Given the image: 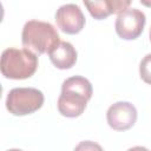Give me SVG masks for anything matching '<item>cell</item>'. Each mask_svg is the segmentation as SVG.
<instances>
[{
	"label": "cell",
	"mask_w": 151,
	"mask_h": 151,
	"mask_svg": "<svg viewBox=\"0 0 151 151\" xmlns=\"http://www.w3.org/2000/svg\"><path fill=\"white\" fill-rule=\"evenodd\" d=\"M7 151H22V150H20V149H9Z\"/></svg>",
	"instance_id": "obj_14"
},
{
	"label": "cell",
	"mask_w": 151,
	"mask_h": 151,
	"mask_svg": "<svg viewBox=\"0 0 151 151\" xmlns=\"http://www.w3.org/2000/svg\"><path fill=\"white\" fill-rule=\"evenodd\" d=\"M145 14L138 8H126L117 15L114 28L117 34L124 40L137 39L145 26Z\"/></svg>",
	"instance_id": "obj_5"
},
{
	"label": "cell",
	"mask_w": 151,
	"mask_h": 151,
	"mask_svg": "<svg viewBox=\"0 0 151 151\" xmlns=\"http://www.w3.org/2000/svg\"><path fill=\"white\" fill-rule=\"evenodd\" d=\"M74 151H104V149L96 142L83 140L74 147Z\"/></svg>",
	"instance_id": "obj_11"
},
{
	"label": "cell",
	"mask_w": 151,
	"mask_h": 151,
	"mask_svg": "<svg viewBox=\"0 0 151 151\" xmlns=\"http://www.w3.org/2000/svg\"><path fill=\"white\" fill-rule=\"evenodd\" d=\"M140 2L144 4V5H146V6H151V2H146V1H144V0H142Z\"/></svg>",
	"instance_id": "obj_13"
},
{
	"label": "cell",
	"mask_w": 151,
	"mask_h": 151,
	"mask_svg": "<svg viewBox=\"0 0 151 151\" xmlns=\"http://www.w3.org/2000/svg\"><path fill=\"white\" fill-rule=\"evenodd\" d=\"M44 93L34 87L12 88L6 98V109L13 116H27L38 111L44 104Z\"/></svg>",
	"instance_id": "obj_4"
},
{
	"label": "cell",
	"mask_w": 151,
	"mask_h": 151,
	"mask_svg": "<svg viewBox=\"0 0 151 151\" xmlns=\"http://www.w3.org/2000/svg\"><path fill=\"white\" fill-rule=\"evenodd\" d=\"M126 151H150V150L146 149V147H144V146H133V147L127 149Z\"/></svg>",
	"instance_id": "obj_12"
},
{
	"label": "cell",
	"mask_w": 151,
	"mask_h": 151,
	"mask_svg": "<svg viewBox=\"0 0 151 151\" xmlns=\"http://www.w3.org/2000/svg\"><path fill=\"white\" fill-rule=\"evenodd\" d=\"M106 120L111 129L116 131H126L134 125L137 120V110L133 104L129 101H117L107 109Z\"/></svg>",
	"instance_id": "obj_6"
},
{
	"label": "cell",
	"mask_w": 151,
	"mask_h": 151,
	"mask_svg": "<svg viewBox=\"0 0 151 151\" xmlns=\"http://www.w3.org/2000/svg\"><path fill=\"white\" fill-rule=\"evenodd\" d=\"M149 34H150V40H151V28H150V33Z\"/></svg>",
	"instance_id": "obj_15"
},
{
	"label": "cell",
	"mask_w": 151,
	"mask_h": 151,
	"mask_svg": "<svg viewBox=\"0 0 151 151\" xmlns=\"http://www.w3.org/2000/svg\"><path fill=\"white\" fill-rule=\"evenodd\" d=\"M139 74L144 83L151 85V53L146 54L139 64Z\"/></svg>",
	"instance_id": "obj_10"
},
{
	"label": "cell",
	"mask_w": 151,
	"mask_h": 151,
	"mask_svg": "<svg viewBox=\"0 0 151 151\" xmlns=\"http://www.w3.org/2000/svg\"><path fill=\"white\" fill-rule=\"evenodd\" d=\"M21 42L25 48L33 53H48L59 45L60 39L57 28L46 21L28 20L22 28Z\"/></svg>",
	"instance_id": "obj_2"
},
{
	"label": "cell",
	"mask_w": 151,
	"mask_h": 151,
	"mask_svg": "<svg viewBox=\"0 0 151 151\" xmlns=\"http://www.w3.org/2000/svg\"><path fill=\"white\" fill-rule=\"evenodd\" d=\"M51 63L59 70H67L77 63L78 53L74 46L68 41H60L57 47L50 52Z\"/></svg>",
	"instance_id": "obj_9"
},
{
	"label": "cell",
	"mask_w": 151,
	"mask_h": 151,
	"mask_svg": "<svg viewBox=\"0 0 151 151\" xmlns=\"http://www.w3.org/2000/svg\"><path fill=\"white\" fill-rule=\"evenodd\" d=\"M38 68V55L27 48L8 47L1 54L0 70L7 79L31 78Z\"/></svg>",
	"instance_id": "obj_3"
},
{
	"label": "cell",
	"mask_w": 151,
	"mask_h": 151,
	"mask_svg": "<svg viewBox=\"0 0 151 151\" xmlns=\"http://www.w3.org/2000/svg\"><path fill=\"white\" fill-rule=\"evenodd\" d=\"M84 5L88 9L90 14L97 19L101 20L107 18L113 13H120L129 8L131 5L130 0H99V1H84Z\"/></svg>",
	"instance_id": "obj_8"
},
{
	"label": "cell",
	"mask_w": 151,
	"mask_h": 151,
	"mask_svg": "<svg viewBox=\"0 0 151 151\" xmlns=\"http://www.w3.org/2000/svg\"><path fill=\"white\" fill-rule=\"evenodd\" d=\"M93 93L92 84L81 76H73L64 80L58 98V111L67 118L79 117L86 109Z\"/></svg>",
	"instance_id": "obj_1"
},
{
	"label": "cell",
	"mask_w": 151,
	"mask_h": 151,
	"mask_svg": "<svg viewBox=\"0 0 151 151\" xmlns=\"http://www.w3.org/2000/svg\"><path fill=\"white\" fill-rule=\"evenodd\" d=\"M85 17L80 7L76 4H65L55 12V22L58 27L67 34H77L85 26Z\"/></svg>",
	"instance_id": "obj_7"
}]
</instances>
